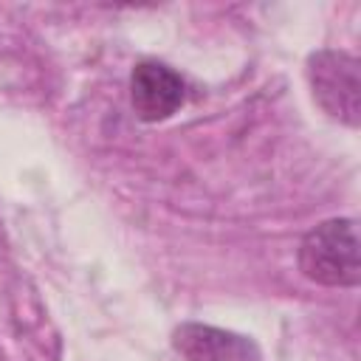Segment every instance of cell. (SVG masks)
<instances>
[{
	"label": "cell",
	"instance_id": "7a4b0ae2",
	"mask_svg": "<svg viewBox=\"0 0 361 361\" xmlns=\"http://www.w3.org/2000/svg\"><path fill=\"white\" fill-rule=\"evenodd\" d=\"M307 82L316 104L336 121L358 127L361 121V62L350 51L324 48L307 59Z\"/></svg>",
	"mask_w": 361,
	"mask_h": 361
},
{
	"label": "cell",
	"instance_id": "3957f363",
	"mask_svg": "<svg viewBox=\"0 0 361 361\" xmlns=\"http://www.w3.org/2000/svg\"><path fill=\"white\" fill-rule=\"evenodd\" d=\"M183 79L161 62H138L130 73V104L141 121H164L183 104Z\"/></svg>",
	"mask_w": 361,
	"mask_h": 361
},
{
	"label": "cell",
	"instance_id": "5b68a950",
	"mask_svg": "<svg viewBox=\"0 0 361 361\" xmlns=\"http://www.w3.org/2000/svg\"><path fill=\"white\" fill-rule=\"evenodd\" d=\"M0 226H3V223H0ZM0 237H3V228H0Z\"/></svg>",
	"mask_w": 361,
	"mask_h": 361
},
{
	"label": "cell",
	"instance_id": "277c9868",
	"mask_svg": "<svg viewBox=\"0 0 361 361\" xmlns=\"http://www.w3.org/2000/svg\"><path fill=\"white\" fill-rule=\"evenodd\" d=\"M172 347L186 361H262L257 341H251L248 336L200 322L175 327Z\"/></svg>",
	"mask_w": 361,
	"mask_h": 361
},
{
	"label": "cell",
	"instance_id": "6da1fadb",
	"mask_svg": "<svg viewBox=\"0 0 361 361\" xmlns=\"http://www.w3.org/2000/svg\"><path fill=\"white\" fill-rule=\"evenodd\" d=\"M299 271L324 288H355L361 282L358 223L333 217L313 226L299 243Z\"/></svg>",
	"mask_w": 361,
	"mask_h": 361
}]
</instances>
